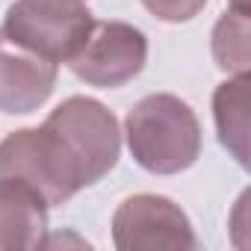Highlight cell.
<instances>
[{
  "label": "cell",
  "instance_id": "6da1fadb",
  "mask_svg": "<svg viewBox=\"0 0 251 251\" xmlns=\"http://www.w3.org/2000/svg\"><path fill=\"white\" fill-rule=\"evenodd\" d=\"M124 136L136 166L151 175H180L201 157V121L169 92L142 98L124 118Z\"/></svg>",
  "mask_w": 251,
  "mask_h": 251
},
{
  "label": "cell",
  "instance_id": "7a4b0ae2",
  "mask_svg": "<svg viewBox=\"0 0 251 251\" xmlns=\"http://www.w3.org/2000/svg\"><path fill=\"white\" fill-rule=\"evenodd\" d=\"M0 177L27 183L48 207L65 204L89 186L80 160L48 121L42 127H21L0 142Z\"/></svg>",
  "mask_w": 251,
  "mask_h": 251
},
{
  "label": "cell",
  "instance_id": "3957f363",
  "mask_svg": "<svg viewBox=\"0 0 251 251\" xmlns=\"http://www.w3.org/2000/svg\"><path fill=\"white\" fill-rule=\"evenodd\" d=\"M92 24L95 15L83 0H15L0 30L21 48L59 65L83 48Z\"/></svg>",
  "mask_w": 251,
  "mask_h": 251
},
{
  "label": "cell",
  "instance_id": "277c9868",
  "mask_svg": "<svg viewBox=\"0 0 251 251\" xmlns=\"http://www.w3.org/2000/svg\"><path fill=\"white\" fill-rule=\"evenodd\" d=\"M112 245L118 251H192L198 248V236L180 204L142 192L115 207Z\"/></svg>",
  "mask_w": 251,
  "mask_h": 251
},
{
  "label": "cell",
  "instance_id": "5b68a950",
  "mask_svg": "<svg viewBox=\"0 0 251 251\" xmlns=\"http://www.w3.org/2000/svg\"><path fill=\"white\" fill-rule=\"evenodd\" d=\"M45 121L68 142L86 172L89 186L115 169L121 157V130L112 109H106L100 100L74 95L62 100Z\"/></svg>",
  "mask_w": 251,
  "mask_h": 251
},
{
  "label": "cell",
  "instance_id": "8992f818",
  "mask_svg": "<svg viewBox=\"0 0 251 251\" xmlns=\"http://www.w3.org/2000/svg\"><path fill=\"white\" fill-rule=\"evenodd\" d=\"M148 36L127 21H95L83 48L68 59L74 77L98 89H121L142 74Z\"/></svg>",
  "mask_w": 251,
  "mask_h": 251
},
{
  "label": "cell",
  "instance_id": "52a82bcc",
  "mask_svg": "<svg viewBox=\"0 0 251 251\" xmlns=\"http://www.w3.org/2000/svg\"><path fill=\"white\" fill-rule=\"evenodd\" d=\"M59 65L21 48L0 30V112L27 115L36 112L56 86Z\"/></svg>",
  "mask_w": 251,
  "mask_h": 251
},
{
  "label": "cell",
  "instance_id": "ba28073f",
  "mask_svg": "<svg viewBox=\"0 0 251 251\" xmlns=\"http://www.w3.org/2000/svg\"><path fill=\"white\" fill-rule=\"evenodd\" d=\"M48 233V204L21 180L0 177V251L42 248Z\"/></svg>",
  "mask_w": 251,
  "mask_h": 251
},
{
  "label": "cell",
  "instance_id": "9c48e42d",
  "mask_svg": "<svg viewBox=\"0 0 251 251\" xmlns=\"http://www.w3.org/2000/svg\"><path fill=\"white\" fill-rule=\"evenodd\" d=\"M248 74H230L213 92V118L219 142L242 169H248Z\"/></svg>",
  "mask_w": 251,
  "mask_h": 251
},
{
  "label": "cell",
  "instance_id": "30bf717a",
  "mask_svg": "<svg viewBox=\"0 0 251 251\" xmlns=\"http://www.w3.org/2000/svg\"><path fill=\"white\" fill-rule=\"evenodd\" d=\"M213 59L227 74H248L251 68V15L227 9L213 27Z\"/></svg>",
  "mask_w": 251,
  "mask_h": 251
},
{
  "label": "cell",
  "instance_id": "8fae6325",
  "mask_svg": "<svg viewBox=\"0 0 251 251\" xmlns=\"http://www.w3.org/2000/svg\"><path fill=\"white\" fill-rule=\"evenodd\" d=\"M142 6L166 24H186L207 6V0H142Z\"/></svg>",
  "mask_w": 251,
  "mask_h": 251
},
{
  "label": "cell",
  "instance_id": "7c38bea8",
  "mask_svg": "<svg viewBox=\"0 0 251 251\" xmlns=\"http://www.w3.org/2000/svg\"><path fill=\"white\" fill-rule=\"evenodd\" d=\"M230 9H239V12L251 15V0H230Z\"/></svg>",
  "mask_w": 251,
  "mask_h": 251
}]
</instances>
